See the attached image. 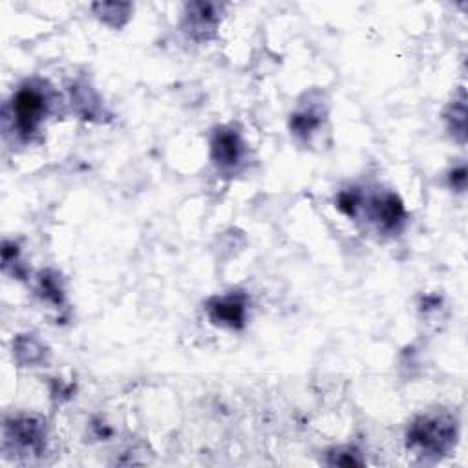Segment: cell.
<instances>
[{
	"instance_id": "12",
	"label": "cell",
	"mask_w": 468,
	"mask_h": 468,
	"mask_svg": "<svg viewBox=\"0 0 468 468\" xmlns=\"http://www.w3.org/2000/svg\"><path fill=\"white\" fill-rule=\"evenodd\" d=\"M93 13L101 19L105 24L112 28H121L123 24L128 22L132 6L130 4H117V3H103V4H95Z\"/></svg>"
},
{
	"instance_id": "8",
	"label": "cell",
	"mask_w": 468,
	"mask_h": 468,
	"mask_svg": "<svg viewBox=\"0 0 468 468\" xmlns=\"http://www.w3.org/2000/svg\"><path fill=\"white\" fill-rule=\"evenodd\" d=\"M326 121V112L320 103H306L291 116V132L298 140L310 141L322 128Z\"/></svg>"
},
{
	"instance_id": "13",
	"label": "cell",
	"mask_w": 468,
	"mask_h": 468,
	"mask_svg": "<svg viewBox=\"0 0 468 468\" xmlns=\"http://www.w3.org/2000/svg\"><path fill=\"white\" fill-rule=\"evenodd\" d=\"M39 295L43 296V300L46 303L53 304V306H62L64 303V289L61 286V280L55 273L46 271L41 275L39 278V287H37Z\"/></svg>"
},
{
	"instance_id": "4",
	"label": "cell",
	"mask_w": 468,
	"mask_h": 468,
	"mask_svg": "<svg viewBox=\"0 0 468 468\" xmlns=\"http://www.w3.org/2000/svg\"><path fill=\"white\" fill-rule=\"evenodd\" d=\"M360 213H366L375 229L384 234L399 232L407 218L403 202L393 192H379L370 198H362Z\"/></svg>"
},
{
	"instance_id": "3",
	"label": "cell",
	"mask_w": 468,
	"mask_h": 468,
	"mask_svg": "<svg viewBox=\"0 0 468 468\" xmlns=\"http://www.w3.org/2000/svg\"><path fill=\"white\" fill-rule=\"evenodd\" d=\"M6 447L22 456H39L46 448V424L37 416H17L6 421Z\"/></svg>"
},
{
	"instance_id": "15",
	"label": "cell",
	"mask_w": 468,
	"mask_h": 468,
	"mask_svg": "<svg viewBox=\"0 0 468 468\" xmlns=\"http://www.w3.org/2000/svg\"><path fill=\"white\" fill-rule=\"evenodd\" d=\"M464 174H466V171H464L463 165L459 166L457 171L452 173V178H450V180H452V187H454V189H457V190H463V189H464V183H466V176H464Z\"/></svg>"
},
{
	"instance_id": "9",
	"label": "cell",
	"mask_w": 468,
	"mask_h": 468,
	"mask_svg": "<svg viewBox=\"0 0 468 468\" xmlns=\"http://www.w3.org/2000/svg\"><path fill=\"white\" fill-rule=\"evenodd\" d=\"M445 119H447L448 132L463 145L466 138V97L463 90L459 92V99H454V101L450 103L445 114Z\"/></svg>"
},
{
	"instance_id": "5",
	"label": "cell",
	"mask_w": 468,
	"mask_h": 468,
	"mask_svg": "<svg viewBox=\"0 0 468 468\" xmlns=\"http://www.w3.org/2000/svg\"><path fill=\"white\" fill-rule=\"evenodd\" d=\"M213 163L223 173H234L246 157V141L238 130L222 126L211 140Z\"/></svg>"
},
{
	"instance_id": "10",
	"label": "cell",
	"mask_w": 468,
	"mask_h": 468,
	"mask_svg": "<svg viewBox=\"0 0 468 468\" xmlns=\"http://www.w3.org/2000/svg\"><path fill=\"white\" fill-rule=\"evenodd\" d=\"M72 101L77 109V112L85 117V119H92L97 117L99 114L103 112V105L99 103L97 95L92 92L90 86L83 85V86H76L72 90Z\"/></svg>"
},
{
	"instance_id": "2",
	"label": "cell",
	"mask_w": 468,
	"mask_h": 468,
	"mask_svg": "<svg viewBox=\"0 0 468 468\" xmlns=\"http://www.w3.org/2000/svg\"><path fill=\"white\" fill-rule=\"evenodd\" d=\"M52 110V92L44 81H26L12 97L10 119L17 136L29 141Z\"/></svg>"
},
{
	"instance_id": "7",
	"label": "cell",
	"mask_w": 468,
	"mask_h": 468,
	"mask_svg": "<svg viewBox=\"0 0 468 468\" xmlns=\"http://www.w3.org/2000/svg\"><path fill=\"white\" fill-rule=\"evenodd\" d=\"M222 19V6L209 3H192L185 10L183 31L194 41H209L216 36Z\"/></svg>"
},
{
	"instance_id": "11",
	"label": "cell",
	"mask_w": 468,
	"mask_h": 468,
	"mask_svg": "<svg viewBox=\"0 0 468 468\" xmlns=\"http://www.w3.org/2000/svg\"><path fill=\"white\" fill-rule=\"evenodd\" d=\"M13 350H15L19 362L28 364V366H36V364L43 362L46 357V348L33 335H26V337L17 339Z\"/></svg>"
},
{
	"instance_id": "14",
	"label": "cell",
	"mask_w": 468,
	"mask_h": 468,
	"mask_svg": "<svg viewBox=\"0 0 468 468\" xmlns=\"http://www.w3.org/2000/svg\"><path fill=\"white\" fill-rule=\"evenodd\" d=\"M329 456V464H341V466H351V464H362V459L353 448H335Z\"/></svg>"
},
{
	"instance_id": "1",
	"label": "cell",
	"mask_w": 468,
	"mask_h": 468,
	"mask_svg": "<svg viewBox=\"0 0 468 468\" xmlns=\"http://www.w3.org/2000/svg\"><path fill=\"white\" fill-rule=\"evenodd\" d=\"M459 421L448 410H432L412 421L407 432V445L416 456L438 459L447 456L457 443Z\"/></svg>"
},
{
	"instance_id": "6",
	"label": "cell",
	"mask_w": 468,
	"mask_h": 468,
	"mask_svg": "<svg viewBox=\"0 0 468 468\" xmlns=\"http://www.w3.org/2000/svg\"><path fill=\"white\" fill-rule=\"evenodd\" d=\"M207 315L220 327L240 329L247 320V296L238 291L214 296L207 303Z\"/></svg>"
}]
</instances>
